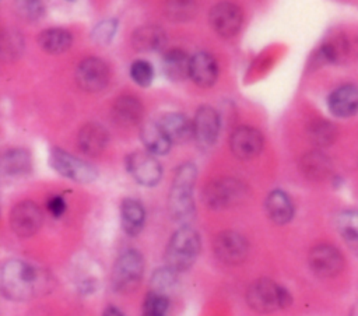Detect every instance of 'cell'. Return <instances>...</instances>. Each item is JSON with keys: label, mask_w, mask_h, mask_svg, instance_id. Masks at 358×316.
I'll return each mask as SVG.
<instances>
[{"label": "cell", "mask_w": 358, "mask_h": 316, "mask_svg": "<svg viewBox=\"0 0 358 316\" xmlns=\"http://www.w3.org/2000/svg\"><path fill=\"white\" fill-rule=\"evenodd\" d=\"M49 285L42 270L20 259H10L0 270V289L4 298L22 302L42 294Z\"/></svg>", "instance_id": "cell-1"}, {"label": "cell", "mask_w": 358, "mask_h": 316, "mask_svg": "<svg viewBox=\"0 0 358 316\" xmlns=\"http://www.w3.org/2000/svg\"><path fill=\"white\" fill-rule=\"evenodd\" d=\"M197 171L190 162L180 165L173 176L169 193V213L173 221L186 225L194 217L193 187Z\"/></svg>", "instance_id": "cell-2"}, {"label": "cell", "mask_w": 358, "mask_h": 316, "mask_svg": "<svg viewBox=\"0 0 358 316\" xmlns=\"http://www.w3.org/2000/svg\"><path fill=\"white\" fill-rule=\"evenodd\" d=\"M200 252V238L199 234L183 225L179 228L169 239L165 250L166 266L178 273L186 271L196 261Z\"/></svg>", "instance_id": "cell-3"}, {"label": "cell", "mask_w": 358, "mask_h": 316, "mask_svg": "<svg viewBox=\"0 0 358 316\" xmlns=\"http://www.w3.org/2000/svg\"><path fill=\"white\" fill-rule=\"evenodd\" d=\"M291 294L270 278L253 281L246 291V302L257 313H271L291 303Z\"/></svg>", "instance_id": "cell-4"}, {"label": "cell", "mask_w": 358, "mask_h": 316, "mask_svg": "<svg viewBox=\"0 0 358 316\" xmlns=\"http://www.w3.org/2000/svg\"><path fill=\"white\" fill-rule=\"evenodd\" d=\"M144 273V259L136 249L119 254L112 270V287L117 292H130L140 284Z\"/></svg>", "instance_id": "cell-5"}, {"label": "cell", "mask_w": 358, "mask_h": 316, "mask_svg": "<svg viewBox=\"0 0 358 316\" xmlns=\"http://www.w3.org/2000/svg\"><path fill=\"white\" fill-rule=\"evenodd\" d=\"M246 197V186L232 178H222L207 185L204 190V203L214 210L228 208L243 201Z\"/></svg>", "instance_id": "cell-6"}, {"label": "cell", "mask_w": 358, "mask_h": 316, "mask_svg": "<svg viewBox=\"0 0 358 316\" xmlns=\"http://www.w3.org/2000/svg\"><path fill=\"white\" fill-rule=\"evenodd\" d=\"M52 168L62 176L78 183H90L96 179V169L81 158H77L60 148H53L49 157Z\"/></svg>", "instance_id": "cell-7"}, {"label": "cell", "mask_w": 358, "mask_h": 316, "mask_svg": "<svg viewBox=\"0 0 358 316\" xmlns=\"http://www.w3.org/2000/svg\"><path fill=\"white\" fill-rule=\"evenodd\" d=\"M214 254L225 264H241L246 260L249 245L243 235L236 231H222L214 239Z\"/></svg>", "instance_id": "cell-8"}, {"label": "cell", "mask_w": 358, "mask_h": 316, "mask_svg": "<svg viewBox=\"0 0 358 316\" xmlns=\"http://www.w3.org/2000/svg\"><path fill=\"white\" fill-rule=\"evenodd\" d=\"M126 168L136 182L143 186H154L162 176L161 164L148 151H136L126 158Z\"/></svg>", "instance_id": "cell-9"}, {"label": "cell", "mask_w": 358, "mask_h": 316, "mask_svg": "<svg viewBox=\"0 0 358 316\" xmlns=\"http://www.w3.org/2000/svg\"><path fill=\"white\" fill-rule=\"evenodd\" d=\"M43 222V214L34 201H21L10 213V227L20 238L35 235Z\"/></svg>", "instance_id": "cell-10"}, {"label": "cell", "mask_w": 358, "mask_h": 316, "mask_svg": "<svg viewBox=\"0 0 358 316\" xmlns=\"http://www.w3.org/2000/svg\"><path fill=\"white\" fill-rule=\"evenodd\" d=\"M310 270L323 278L337 275L344 267V257L337 247L327 243L315 246L309 253Z\"/></svg>", "instance_id": "cell-11"}, {"label": "cell", "mask_w": 358, "mask_h": 316, "mask_svg": "<svg viewBox=\"0 0 358 316\" xmlns=\"http://www.w3.org/2000/svg\"><path fill=\"white\" fill-rule=\"evenodd\" d=\"M210 24L218 35L234 36L241 29L242 11L231 1H220L210 11Z\"/></svg>", "instance_id": "cell-12"}, {"label": "cell", "mask_w": 358, "mask_h": 316, "mask_svg": "<svg viewBox=\"0 0 358 316\" xmlns=\"http://www.w3.org/2000/svg\"><path fill=\"white\" fill-rule=\"evenodd\" d=\"M76 80L80 88L88 92H96L106 87L109 80V70L105 62L96 57L83 60L76 71Z\"/></svg>", "instance_id": "cell-13"}, {"label": "cell", "mask_w": 358, "mask_h": 316, "mask_svg": "<svg viewBox=\"0 0 358 316\" xmlns=\"http://www.w3.org/2000/svg\"><path fill=\"white\" fill-rule=\"evenodd\" d=\"M193 138L201 148H210L220 133V116L211 106H200L193 119Z\"/></svg>", "instance_id": "cell-14"}, {"label": "cell", "mask_w": 358, "mask_h": 316, "mask_svg": "<svg viewBox=\"0 0 358 316\" xmlns=\"http://www.w3.org/2000/svg\"><path fill=\"white\" fill-rule=\"evenodd\" d=\"M232 154L239 159H252L263 150L262 133L250 126H241L234 130L229 140Z\"/></svg>", "instance_id": "cell-15"}, {"label": "cell", "mask_w": 358, "mask_h": 316, "mask_svg": "<svg viewBox=\"0 0 358 316\" xmlns=\"http://www.w3.org/2000/svg\"><path fill=\"white\" fill-rule=\"evenodd\" d=\"M330 112L337 117H350L358 112V88L351 84L340 85L327 99Z\"/></svg>", "instance_id": "cell-16"}, {"label": "cell", "mask_w": 358, "mask_h": 316, "mask_svg": "<svg viewBox=\"0 0 358 316\" xmlns=\"http://www.w3.org/2000/svg\"><path fill=\"white\" fill-rule=\"evenodd\" d=\"M108 138L109 136L106 129L102 124L92 122L81 127L77 137V144L84 154L96 157L105 150Z\"/></svg>", "instance_id": "cell-17"}, {"label": "cell", "mask_w": 358, "mask_h": 316, "mask_svg": "<svg viewBox=\"0 0 358 316\" xmlns=\"http://www.w3.org/2000/svg\"><path fill=\"white\" fill-rule=\"evenodd\" d=\"M218 67L215 59L207 52H197L190 59V78L200 87H210L215 82Z\"/></svg>", "instance_id": "cell-18"}, {"label": "cell", "mask_w": 358, "mask_h": 316, "mask_svg": "<svg viewBox=\"0 0 358 316\" xmlns=\"http://www.w3.org/2000/svg\"><path fill=\"white\" fill-rule=\"evenodd\" d=\"M120 221L122 229L127 235H138L145 222V211L143 204L136 199H124L120 204Z\"/></svg>", "instance_id": "cell-19"}, {"label": "cell", "mask_w": 358, "mask_h": 316, "mask_svg": "<svg viewBox=\"0 0 358 316\" xmlns=\"http://www.w3.org/2000/svg\"><path fill=\"white\" fill-rule=\"evenodd\" d=\"M158 123L172 143H185L193 137V123L182 113H166Z\"/></svg>", "instance_id": "cell-20"}, {"label": "cell", "mask_w": 358, "mask_h": 316, "mask_svg": "<svg viewBox=\"0 0 358 316\" xmlns=\"http://www.w3.org/2000/svg\"><path fill=\"white\" fill-rule=\"evenodd\" d=\"M266 211L273 222L284 225L294 217V204L285 192L273 190L266 199Z\"/></svg>", "instance_id": "cell-21"}, {"label": "cell", "mask_w": 358, "mask_h": 316, "mask_svg": "<svg viewBox=\"0 0 358 316\" xmlns=\"http://www.w3.org/2000/svg\"><path fill=\"white\" fill-rule=\"evenodd\" d=\"M141 141L145 147V151L154 155H164L169 151L172 141L165 134L158 122H147L140 131Z\"/></svg>", "instance_id": "cell-22"}, {"label": "cell", "mask_w": 358, "mask_h": 316, "mask_svg": "<svg viewBox=\"0 0 358 316\" xmlns=\"http://www.w3.org/2000/svg\"><path fill=\"white\" fill-rule=\"evenodd\" d=\"M113 119L120 126L137 124L143 117V105L136 96H120L112 109Z\"/></svg>", "instance_id": "cell-23"}, {"label": "cell", "mask_w": 358, "mask_h": 316, "mask_svg": "<svg viewBox=\"0 0 358 316\" xmlns=\"http://www.w3.org/2000/svg\"><path fill=\"white\" fill-rule=\"evenodd\" d=\"M190 59L183 50L172 49L164 56L162 67L165 76L172 81H182L190 77Z\"/></svg>", "instance_id": "cell-24"}, {"label": "cell", "mask_w": 358, "mask_h": 316, "mask_svg": "<svg viewBox=\"0 0 358 316\" xmlns=\"http://www.w3.org/2000/svg\"><path fill=\"white\" fill-rule=\"evenodd\" d=\"M166 36L162 28L157 25H145L138 28L133 35V45L143 52L159 50L165 45Z\"/></svg>", "instance_id": "cell-25"}, {"label": "cell", "mask_w": 358, "mask_h": 316, "mask_svg": "<svg viewBox=\"0 0 358 316\" xmlns=\"http://www.w3.org/2000/svg\"><path fill=\"white\" fill-rule=\"evenodd\" d=\"M31 169V155L22 148H11L3 154L1 171L6 176H21Z\"/></svg>", "instance_id": "cell-26"}, {"label": "cell", "mask_w": 358, "mask_h": 316, "mask_svg": "<svg viewBox=\"0 0 358 316\" xmlns=\"http://www.w3.org/2000/svg\"><path fill=\"white\" fill-rule=\"evenodd\" d=\"M39 46L52 55L63 53L67 50L73 42L71 34L63 28H49L41 32L38 38Z\"/></svg>", "instance_id": "cell-27"}, {"label": "cell", "mask_w": 358, "mask_h": 316, "mask_svg": "<svg viewBox=\"0 0 358 316\" xmlns=\"http://www.w3.org/2000/svg\"><path fill=\"white\" fill-rule=\"evenodd\" d=\"M337 228L347 245L358 254V211L347 210L337 218Z\"/></svg>", "instance_id": "cell-28"}, {"label": "cell", "mask_w": 358, "mask_h": 316, "mask_svg": "<svg viewBox=\"0 0 358 316\" xmlns=\"http://www.w3.org/2000/svg\"><path fill=\"white\" fill-rule=\"evenodd\" d=\"M302 171L310 179H320L326 176L330 168L329 159L319 151H312L302 158Z\"/></svg>", "instance_id": "cell-29"}, {"label": "cell", "mask_w": 358, "mask_h": 316, "mask_svg": "<svg viewBox=\"0 0 358 316\" xmlns=\"http://www.w3.org/2000/svg\"><path fill=\"white\" fill-rule=\"evenodd\" d=\"M196 1L194 0H166L165 14L172 21H189L196 14Z\"/></svg>", "instance_id": "cell-30"}, {"label": "cell", "mask_w": 358, "mask_h": 316, "mask_svg": "<svg viewBox=\"0 0 358 316\" xmlns=\"http://www.w3.org/2000/svg\"><path fill=\"white\" fill-rule=\"evenodd\" d=\"M309 138L317 147H327L336 138V127L324 120H316L309 127Z\"/></svg>", "instance_id": "cell-31"}, {"label": "cell", "mask_w": 358, "mask_h": 316, "mask_svg": "<svg viewBox=\"0 0 358 316\" xmlns=\"http://www.w3.org/2000/svg\"><path fill=\"white\" fill-rule=\"evenodd\" d=\"M347 52H348L347 41L338 36L324 43L319 50V56L326 63H338V62H343V59L347 56Z\"/></svg>", "instance_id": "cell-32"}, {"label": "cell", "mask_w": 358, "mask_h": 316, "mask_svg": "<svg viewBox=\"0 0 358 316\" xmlns=\"http://www.w3.org/2000/svg\"><path fill=\"white\" fill-rule=\"evenodd\" d=\"M24 49V38L17 29L4 31L1 39V56L4 60H13L21 55Z\"/></svg>", "instance_id": "cell-33"}, {"label": "cell", "mask_w": 358, "mask_h": 316, "mask_svg": "<svg viewBox=\"0 0 358 316\" xmlns=\"http://www.w3.org/2000/svg\"><path fill=\"white\" fill-rule=\"evenodd\" d=\"M176 278H178V271H175L169 266L159 267L151 275V288L155 292L165 294L166 291L175 287Z\"/></svg>", "instance_id": "cell-34"}, {"label": "cell", "mask_w": 358, "mask_h": 316, "mask_svg": "<svg viewBox=\"0 0 358 316\" xmlns=\"http://www.w3.org/2000/svg\"><path fill=\"white\" fill-rule=\"evenodd\" d=\"M169 306L166 294L151 291L143 303V316H165Z\"/></svg>", "instance_id": "cell-35"}, {"label": "cell", "mask_w": 358, "mask_h": 316, "mask_svg": "<svg viewBox=\"0 0 358 316\" xmlns=\"http://www.w3.org/2000/svg\"><path fill=\"white\" fill-rule=\"evenodd\" d=\"M14 10L18 17L36 21L43 14V4L41 0H14Z\"/></svg>", "instance_id": "cell-36"}, {"label": "cell", "mask_w": 358, "mask_h": 316, "mask_svg": "<svg viewBox=\"0 0 358 316\" xmlns=\"http://www.w3.org/2000/svg\"><path fill=\"white\" fill-rule=\"evenodd\" d=\"M130 76L136 84L140 87H148L152 81L154 71L148 62L145 60H136L130 67Z\"/></svg>", "instance_id": "cell-37"}, {"label": "cell", "mask_w": 358, "mask_h": 316, "mask_svg": "<svg viewBox=\"0 0 358 316\" xmlns=\"http://www.w3.org/2000/svg\"><path fill=\"white\" fill-rule=\"evenodd\" d=\"M115 31H116V22L113 20L102 21L94 29V34H92L94 41L96 43H108L110 41V38H113Z\"/></svg>", "instance_id": "cell-38"}, {"label": "cell", "mask_w": 358, "mask_h": 316, "mask_svg": "<svg viewBox=\"0 0 358 316\" xmlns=\"http://www.w3.org/2000/svg\"><path fill=\"white\" fill-rule=\"evenodd\" d=\"M46 208L50 215H53L55 218H59L66 211V201L62 196H52L46 201Z\"/></svg>", "instance_id": "cell-39"}, {"label": "cell", "mask_w": 358, "mask_h": 316, "mask_svg": "<svg viewBox=\"0 0 358 316\" xmlns=\"http://www.w3.org/2000/svg\"><path fill=\"white\" fill-rule=\"evenodd\" d=\"M102 316H126L123 312H120L117 308H115V306H108L105 310H103V313H102Z\"/></svg>", "instance_id": "cell-40"}, {"label": "cell", "mask_w": 358, "mask_h": 316, "mask_svg": "<svg viewBox=\"0 0 358 316\" xmlns=\"http://www.w3.org/2000/svg\"><path fill=\"white\" fill-rule=\"evenodd\" d=\"M350 316H358V302H357V303L352 306Z\"/></svg>", "instance_id": "cell-41"}]
</instances>
